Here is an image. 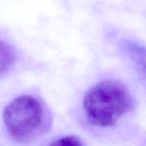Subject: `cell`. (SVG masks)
<instances>
[{
	"label": "cell",
	"instance_id": "6da1fadb",
	"mask_svg": "<svg viewBox=\"0 0 146 146\" xmlns=\"http://www.w3.org/2000/svg\"><path fill=\"white\" fill-rule=\"evenodd\" d=\"M128 87L117 80L102 81L89 90L83 101L88 122L98 127H109L133 108Z\"/></svg>",
	"mask_w": 146,
	"mask_h": 146
},
{
	"label": "cell",
	"instance_id": "7a4b0ae2",
	"mask_svg": "<svg viewBox=\"0 0 146 146\" xmlns=\"http://www.w3.org/2000/svg\"><path fill=\"white\" fill-rule=\"evenodd\" d=\"M45 119L40 102L31 96L14 99L4 112V121L9 135L23 143L32 141L41 133Z\"/></svg>",
	"mask_w": 146,
	"mask_h": 146
},
{
	"label": "cell",
	"instance_id": "3957f363",
	"mask_svg": "<svg viewBox=\"0 0 146 146\" xmlns=\"http://www.w3.org/2000/svg\"><path fill=\"white\" fill-rule=\"evenodd\" d=\"M121 48L137 74L146 82V47L130 40H124Z\"/></svg>",
	"mask_w": 146,
	"mask_h": 146
},
{
	"label": "cell",
	"instance_id": "277c9868",
	"mask_svg": "<svg viewBox=\"0 0 146 146\" xmlns=\"http://www.w3.org/2000/svg\"><path fill=\"white\" fill-rule=\"evenodd\" d=\"M15 61V53L13 49L0 40V77L3 76L12 66Z\"/></svg>",
	"mask_w": 146,
	"mask_h": 146
},
{
	"label": "cell",
	"instance_id": "5b68a950",
	"mask_svg": "<svg viewBox=\"0 0 146 146\" xmlns=\"http://www.w3.org/2000/svg\"><path fill=\"white\" fill-rule=\"evenodd\" d=\"M48 146H83V144L76 136H65L52 141Z\"/></svg>",
	"mask_w": 146,
	"mask_h": 146
}]
</instances>
